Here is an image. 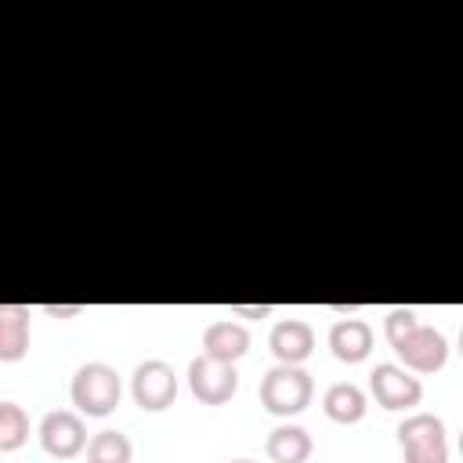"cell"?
<instances>
[{
    "instance_id": "cell-20",
    "label": "cell",
    "mask_w": 463,
    "mask_h": 463,
    "mask_svg": "<svg viewBox=\"0 0 463 463\" xmlns=\"http://www.w3.org/2000/svg\"><path fill=\"white\" fill-rule=\"evenodd\" d=\"M459 358H463V329H459Z\"/></svg>"
},
{
    "instance_id": "cell-8",
    "label": "cell",
    "mask_w": 463,
    "mask_h": 463,
    "mask_svg": "<svg viewBox=\"0 0 463 463\" xmlns=\"http://www.w3.org/2000/svg\"><path fill=\"white\" fill-rule=\"evenodd\" d=\"M394 354L402 358V365H405L409 373L427 376V373L445 369V362H449V344H445V336H441L434 326H420L402 347H394Z\"/></svg>"
},
{
    "instance_id": "cell-11",
    "label": "cell",
    "mask_w": 463,
    "mask_h": 463,
    "mask_svg": "<svg viewBox=\"0 0 463 463\" xmlns=\"http://www.w3.org/2000/svg\"><path fill=\"white\" fill-rule=\"evenodd\" d=\"M246 351H250V329H246L242 322L221 318V322H210V326H206V333H203V354L235 365Z\"/></svg>"
},
{
    "instance_id": "cell-17",
    "label": "cell",
    "mask_w": 463,
    "mask_h": 463,
    "mask_svg": "<svg viewBox=\"0 0 463 463\" xmlns=\"http://www.w3.org/2000/svg\"><path fill=\"white\" fill-rule=\"evenodd\" d=\"M420 326H423V322L416 318V311H412V307H391V311H387V318H383V336H387L391 351H394V347H402V344H405Z\"/></svg>"
},
{
    "instance_id": "cell-6",
    "label": "cell",
    "mask_w": 463,
    "mask_h": 463,
    "mask_svg": "<svg viewBox=\"0 0 463 463\" xmlns=\"http://www.w3.org/2000/svg\"><path fill=\"white\" fill-rule=\"evenodd\" d=\"M130 394H134V405L145 409V412H163L174 405L177 398V373L174 365H166L163 358H148L134 369L130 376Z\"/></svg>"
},
{
    "instance_id": "cell-7",
    "label": "cell",
    "mask_w": 463,
    "mask_h": 463,
    "mask_svg": "<svg viewBox=\"0 0 463 463\" xmlns=\"http://www.w3.org/2000/svg\"><path fill=\"white\" fill-rule=\"evenodd\" d=\"M40 445L47 456L54 459H72L80 456L90 441H87V423L80 412L72 409H54L40 420Z\"/></svg>"
},
{
    "instance_id": "cell-10",
    "label": "cell",
    "mask_w": 463,
    "mask_h": 463,
    "mask_svg": "<svg viewBox=\"0 0 463 463\" xmlns=\"http://www.w3.org/2000/svg\"><path fill=\"white\" fill-rule=\"evenodd\" d=\"M329 351L333 358L347 362V365H358L369 358L373 351V326L362 322V318H340L329 326Z\"/></svg>"
},
{
    "instance_id": "cell-1",
    "label": "cell",
    "mask_w": 463,
    "mask_h": 463,
    "mask_svg": "<svg viewBox=\"0 0 463 463\" xmlns=\"http://www.w3.org/2000/svg\"><path fill=\"white\" fill-rule=\"evenodd\" d=\"M69 398H72L76 412H83V416H109L123 398L119 373L109 362H83L72 373Z\"/></svg>"
},
{
    "instance_id": "cell-22",
    "label": "cell",
    "mask_w": 463,
    "mask_h": 463,
    "mask_svg": "<svg viewBox=\"0 0 463 463\" xmlns=\"http://www.w3.org/2000/svg\"><path fill=\"white\" fill-rule=\"evenodd\" d=\"M232 463H253V459H232Z\"/></svg>"
},
{
    "instance_id": "cell-19",
    "label": "cell",
    "mask_w": 463,
    "mask_h": 463,
    "mask_svg": "<svg viewBox=\"0 0 463 463\" xmlns=\"http://www.w3.org/2000/svg\"><path fill=\"white\" fill-rule=\"evenodd\" d=\"M43 311H47V315H54V318H69V315H80V311H83V304H61V307H58V304H47Z\"/></svg>"
},
{
    "instance_id": "cell-18",
    "label": "cell",
    "mask_w": 463,
    "mask_h": 463,
    "mask_svg": "<svg viewBox=\"0 0 463 463\" xmlns=\"http://www.w3.org/2000/svg\"><path fill=\"white\" fill-rule=\"evenodd\" d=\"M232 315H246V318H264V315H271V307L268 304H232Z\"/></svg>"
},
{
    "instance_id": "cell-4",
    "label": "cell",
    "mask_w": 463,
    "mask_h": 463,
    "mask_svg": "<svg viewBox=\"0 0 463 463\" xmlns=\"http://www.w3.org/2000/svg\"><path fill=\"white\" fill-rule=\"evenodd\" d=\"M369 391L376 398V405H383L387 412H409L420 405L423 398V383L416 373H409L405 365H394V362H380L373 373H369Z\"/></svg>"
},
{
    "instance_id": "cell-13",
    "label": "cell",
    "mask_w": 463,
    "mask_h": 463,
    "mask_svg": "<svg viewBox=\"0 0 463 463\" xmlns=\"http://www.w3.org/2000/svg\"><path fill=\"white\" fill-rule=\"evenodd\" d=\"M29 347V307L0 304V362H18Z\"/></svg>"
},
{
    "instance_id": "cell-5",
    "label": "cell",
    "mask_w": 463,
    "mask_h": 463,
    "mask_svg": "<svg viewBox=\"0 0 463 463\" xmlns=\"http://www.w3.org/2000/svg\"><path fill=\"white\" fill-rule=\"evenodd\" d=\"M188 391L203 405H224L239 391V373L232 362H217L210 354H195L188 362Z\"/></svg>"
},
{
    "instance_id": "cell-3",
    "label": "cell",
    "mask_w": 463,
    "mask_h": 463,
    "mask_svg": "<svg viewBox=\"0 0 463 463\" xmlns=\"http://www.w3.org/2000/svg\"><path fill=\"white\" fill-rule=\"evenodd\" d=\"M398 445L405 463H449L445 423L430 412H412L398 423Z\"/></svg>"
},
{
    "instance_id": "cell-9",
    "label": "cell",
    "mask_w": 463,
    "mask_h": 463,
    "mask_svg": "<svg viewBox=\"0 0 463 463\" xmlns=\"http://www.w3.org/2000/svg\"><path fill=\"white\" fill-rule=\"evenodd\" d=\"M268 347L282 365H300L315 351V329L304 318H282L268 333Z\"/></svg>"
},
{
    "instance_id": "cell-16",
    "label": "cell",
    "mask_w": 463,
    "mask_h": 463,
    "mask_svg": "<svg viewBox=\"0 0 463 463\" xmlns=\"http://www.w3.org/2000/svg\"><path fill=\"white\" fill-rule=\"evenodd\" d=\"M29 438V416L18 402H0V452L22 449Z\"/></svg>"
},
{
    "instance_id": "cell-21",
    "label": "cell",
    "mask_w": 463,
    "mask_h": 463,
    "mask_svg": "<svg viewBox=\"0 0 463 463\" xmlns=\"http://www.w3.org/2000/svg\"><path fill=\"white\" fill-rule=\"evenodd\" d=\"M459 452H463V430H459Z\"/></svg>"
},
{
    "instance_id": "cell-12",
    "label": "cell",
    "mask_w": 463,
    "mask_h": 463,
    "mask_svg": "<svg viewBox=\"0 0 463 463\" xmlns=\"http://www.w3.org/2000/svg\"><path fill=\"white\" fill-rule=\"evenodd\" d=\"M311 434L297 423H279L268 441H264V452L271 463H307L311 459Z\"/></svg>"
},
{
    "instance_id": "cell-14",
    "label": "cell",
    "mask_w": 463,
    "mask_h": 463,
    "mask_svg": "<svg viewBox=\"0 0 463 463\" xmlns=\"http://www.w3.org/2000/svg\"><path fill=\"white\" fill-rule=\"evenodd\" d=\"M369 402H365V391L358 383H333L326 394H322V412L333 420V423H358L365 416Z\"/></svg>"
},
{
    "instance_id": "cell-15",
    "label": "cell",
    "mask_w": 463,
    "mask_h": 463,
    "mask_svg": "<svg viewBox=\"0 0 463 463\" xmlns=\"http://www.w3.org/2000/svg\"><path fill=\"white\" fill-rule=\"evenodd\" d=\"M134 445L123 430H98L87 445V463H130Z\"/></svg>"
},
{
    "instance_id": "cell-2",
    "label": "cell",
    "mask_w": 463,
    "mask_h": 463,
    "mask_svg": "<svg viewBox=\"0 0 463 463\" xmlns=\"http://www.w3.org/2000/svg\"><path fill=\"white\" fill-rule=\"evenodd\" d=\"M315 398V383L311 373H304L300 365H275L260 376V405L271 416H297L311 405Z\"/></svg>"
}]
</instances>
